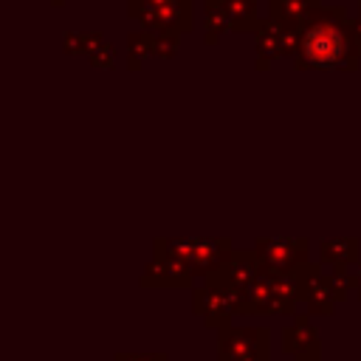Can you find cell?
<instances>
[{
    "label": "cell",
    "instance_id": "52a82bcc",
    "mask_svg": "<svg viewBox=\"0 0 361 361\" xmlns=\"http://www.w3.org/2000/svg\"><path fill=\"white\" fill-rule=\"evenodd\" d=\"M282 353L293 355V361H322V341L310 316H293V324L282 330Z\"/></svg>",
    "mask_w": 361,
    "mask_h": 361
},
{
    "label": "cell",
    "instance_id": "7c38bea8",
    "mask_svg": "<svg viewBox=\"0 0 361 361\" xmlns=\"http://www.w3.org/2000/svg\"><path fill=\"white\" fill-rule=\"evenodd\" d=\"M358 279H361V268H358ZM358 299H361V285H358Z\"/></svg>",
    "mask_w": 361,
    "mask_h": 361
},
{
    "label": "cell",
    "instance_id": "30bf717a",
    "mask_svg": "<svg viewBox=\"0 0 361 361\" xmlns=\"http://www.w3.org/2000/svg\"><path fill=\"white\" fill-rule=\"evenodd\" d=\"M319 257H322V262L350 265L358 257V243L355 240H324L319 245Z\"/></svg>",
    "mask_w": 361,
    "mask_h": 361
},
{
    "label": "cell",
    "instance_id": "8fae6325",
    "mask_svg": "<svg viewBox=\"0 0 361 361\" xmlns=\"http://www.w3.org/2000/svg\"><path fill=\"white\" fill-rule=\"evenodd\" d=\"M113 361H169L166 353H118Z\"/></svg>",
    "mask_w": 361,
    "mask_h": 361
},
{
    "label": "cell",
    "instance_id": "ba28073f",
    "mask_svg": "<svg viewBox=\"0 0 361 361\" xmlns=\"http://www.w3.org/2000/svg\"><path fill=\"white\" fill-rule=\"evenodd\" d=\"M254 251L274 271H293L307 262V240H288V237L259 240Z\"/></svg>",
    "mask_w": 361,
    "mask_h": 361
},
{
    "label": "cell",
    "instance_id": "277c9868",
    "mask_svg": "<svg viewBox=\"0 0 361 361\" xmlns=\"http://www.w3.org/2000/svg\"><path fill=\"white\" fill-rule=\"evenodd\" d=\"M237 302H240V293L212 276H203V285L195 288L192 293L195 316H200L214 330L231 324V316H237Z\"/></svg>",
    "mask_w": 361,
    "mask_h": 361
},
{
    "label": "cell",
    "instance_id": "3957f363",
    "mask_svg": "<svg viewBox=\"0 0 361 361\" xmlns=\"http://www.w3.org/2000/svg\"><path fill=\"white\" fill-rule=\"evenodd\" d=\"M217 361H271V333L265 327H220Z\"/></svg>",
    "mask_w": 361,
    "mask_h": 361
},
{
    "label": "cell",
    "instance_id": "5b68a950",
    "mask_svg": "<svg viewBox=\"0 0 361 361\" xmlns=\"http://www.w3.org/2000/svg\"><path fill=\"white\" fill-rule=\"evenodd\" d=\"M130 14L158 31L189 28V0H130Z\"/></svg>",
    "mask_w": 361,
    "mask_h": 361
},
{
    "label": "cell",
    "instance_id": "6da1fadb",
    "mask_svg": "<svg viewBox=\"0 0 361 361\" xmlns=\"http://www.w3.org/2000/svg\"><path fill=\"white\" fill-rule=\"evenodd\" d=\"M296 54L302 68H322V71H330V68L350 71L358 59L355 39L350 28L341 23V14L336 11H322L305 25L296 42Z\"/></svg>",
    "mask_w": 361,
    "mask_h": 361
},
{
    "label": "cell",
    "instance_id": "8992f818",
    "mask_svg": "<svg viewBox=\"0 0 361 361\" xmlns=\"http://www.w3.org/2000/svg\"><path fill=\"white\" fill-rule=\"evenodd\" d=\"M192 279L195 274L183 259L155 248L152 262L141 274V288H192Z\"/></svg>",
    "mask_w": 361,
    "mask_h": 361
},
{
    "label": "cell",
    "instance_id": "7a4b0ae2",
    "mask_svg": "<svg viewBox=\"0 0 361 361\" xmlns=\"http://www.w3.org/2000/svg\"><path fill=\"white\" fill-rule=\"evenodd\" d=\"M155 248L183 259L195 276L214 274L231 257L228 240H155Z\"/></svg>",
    "mask_w": 361,
    "mask_h": 361
},
{
    "label": "cell",
    "instance_id": "9c48e42d",
    "mask_svg": "<svg viewBox=\"0 0 361 361\" xmlns=\"http://www.w3.org/2000/svg\"><path fill=\"white\" fill-rule=\"evenodd\" d=\"M338 302H344V296H341L333 274L330 276L316 274L307 282V288H305V305H307V313L310 316H330Z\"/></svg>",
    "mask_w": 361,
    "mask_h": 361
}]
</instances>
